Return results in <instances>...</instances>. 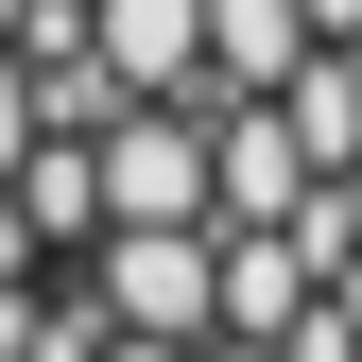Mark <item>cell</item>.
<instances>
[{
  "instance_id": "6da1fadb",
  "label": "cell",
  "mask_w": 362,
  "mask_h": 362,
  "mask_svg": "<svg viewBox=\"0 0 362 362\" xmlns=\"http://www.w3.org/2000/svg\"><path fill=\"white\" fill-rule=\"evenodd\" d=\"M69 276H86L104 328H139V345H207V328H224V224H104Z\"/></svg>"
},
{
  "instance_id": "7a4b0ae2",
  "label": "cell",
  "mask_w": 362,
  "mask_h": 362,
  "mask_svg": "<svg viewBox=\"0 0 362 362\" xmlns=\"http://www.w3.org/2000/svg\"><path fill=\"white\" fill-rule=\"evenodd\" d=\"M207 121L190 104H121L104 121V224H207Z\"/></svg>"
},
{
  "instance_id": "3957f363",
  "label": "cell",
  "mask_w": 362,
  "mask_h": 362,
  "mask_svg": "<svg viewBox=\"0 0 362 362\" xmlns=\"http://www.w3.org/2000/svg\"><path fill=\"white\" fill-rule=\"evenodd\" d=\"M207 224H310V190H328V173H310V139H293V121L276 104H224L207 121Z\"/></svg>"
},
{
  "instance_id": "277c9868",
  "label": "cell",
  "mask_w": 362,
  "mask_h": 362,
  "mask_svg": "<svg viewBox=\"0 0 362 362\" xmlns=\"http://www.w3.org/2000/svg\"><path fill=\"white\" fill-rule=\"evenodd\" d=\"M86 52L121 69V104H190L207 86V0H86Z\"/></svg>"
},
{
  "instance_id": "5b68a950",
  "label": "cell",
  "mask_w": 362,
  "mask_h": 362,
  "mask_svg": "<svg viewBox=\"0 0 362 362\" xmlns=\"http://www.w3.org/2000/svg\"><path fill=\"white\" fill-rule=\"evenodd\" d=\"M293 69H310V18H293V0H207V86H224V104H276Z\"/></svg>"
},
{
  "instance_id": "8992f818",
  "label": "cell",
  "mask_w": 362,
  "mask_h": 362,
  "mask_svg": "<svg viewBox=\"0 0 362 362\" xmlns=\"http://www.w3.org/2000/svg\"><path fill=\"white\" fill-rule=\"evenodd\" d=\"M18 207H35V259H86L104 242V139H35L18 156Z\"/></svg>"
},
{
  "instance_id": "52a82bcc",
  "label": "cell",
  "mask_w": 362,
  "mask_h": 362,
  "mask_svg": "<svg viewBox=\"0 0 362 362\" xmlns=\"http://www.w3.org/2000/svg\"><path fill=\"white\" fill-rule=\"evenodd\" d=\"M276 121L310 139V173H362V52H310V69L276 86Z\"/></svg>"
},
{
  "instance_id": "ba28073f",
  "label": "cell",
  "mask_w": 362,
  "mask_h": 362,
  "mask_svg": "<svg viewBox=\"0 0 362 362\" xmlns=\"http://www.w3.org/2000/svg\"><path fill=\"white\" fill-rule=\"evenodd\" d=\"M18 156H35V52H0V190H18Z\"/></svg>"
},
{
  "instance_id": "9c48e42d",
  "label": "cell",
  "mask_w": 362,
  "mask_h": 362,
  "mask_svg": "<svg viewBox=\"0 0 362 362\" xmlns=\"http://www.w3.org/2000/svg\"><path fill=\"white\" fill-rule=\"evenodd\" d=\"M18 276H52V259H35V207L0 190V293H18Z\"/></svg>"
},
{
  "instance_id": "30bf717a",
  "label": "cell",
  "mask_w": 362,
  "mask_h": 362,
  "mask_svg": "<svg viewBox=\"0 0 362 362\" xmlns=\"http://www.w3.org/2000/svg\"><path fill=\"white\" fill-rule=\"evenodd\" d=\"M310 18V52H362V0H293Z\"/></svg>"
},
{
  "instance_id": "8fae6325",
  "label": "cell",
  "mask_w": 362,
  "mask_h": 362,
  "mask_svg": "<svg viewBox=\"0 0 362 362\" xmlns=\"http://www.w3.org/2000/svg\"><path fill=\"white\" fill-rule=\"evenodd\" d=\"M0 362H35V276H18V293H0Z\"/></svg>"
},
{
  "instance_id": "7c38bea8",
  "label": "cell",
  "mask_w": 362,
  "mask_h": 362,
  "mask_svg": "<svg viewBox=\"0 0 362 362\" xmlns=\"http://www.w3.org/2000/svg\"><path fill=\"white\" fill-rule=\"evenodd\" d=\"M18 35H35V0H0V52H18Z\"/></svg>"
}]
</instances>
